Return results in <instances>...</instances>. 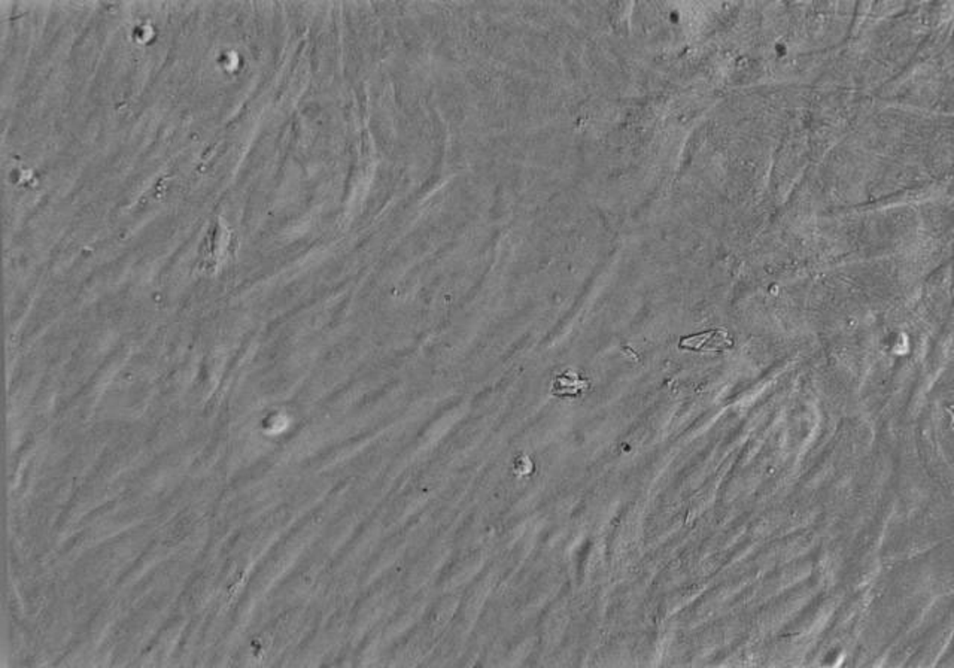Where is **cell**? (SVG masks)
I'll return each mask as SVG.
<instances>
[{
  "instance_id": "obj_1",
  "label": "cell",
  "mask_w": 954,
  "mask_h": 668,
  "mask_svg": "<svg viewBox=\"0 0 954 668\" xmlns=\"http://www.w3.org/2000/svg\"><path fill=\"white\" fill-rule=\"evenodd\" d=\"M683 346L686 348H693V349H717L720 346L729 345L728 342V334L720 333V332H710V333H703L696 337H689L684 339L681 342Z\"/></svg>"
}]
</instances>
